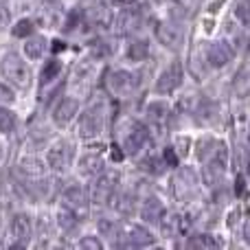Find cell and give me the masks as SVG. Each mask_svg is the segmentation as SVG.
I'll return each instance as SVG.
<instances>
[{"label": "cell", "mask_w": 250, "mask_h": 250, "mask_svg": "<svg viewBox=\"0 0 250 250\" xmlns=\"http://www.w3.org/2000/svg\"><path fill=\"white\" fill-rule=\"evenodd\" d=\"M141 217L147 224H160V220L165 217V207L158 198H149L141 208Z\"/></svg>", "instance_id": "obj_13"}, {"label": "cell", "mask_w": 250, "mask_h": 250, "mask_svg": "<svg viewBox=\"0 0 250 250\" xmlns=\"http://www.w3.org/2000/svg\"><path fill=\"white\" fill-rule=\"evenodd\" d=\"M0 160H2V149H0Z\"/></svg>", "instance_id": "obj_40"}, {"label": "cell", "mask_w": 250, "mask_h": 250, "mask_svg": "<svg viewBox=\"0 0 250 250\" xmlns=\"http://www.w3.org/2000/svg\"><path fill=\"white\" fill-rule=\"evenodd\" d=\"M163 230L167 237H176V235H182L187 230V222L182 220V215H169L167 222L163 224Z\"/></svg>", "instance_id": "obj_18"}, {"label": "cell", "mask_w": 250, "mask_h": 250, "mask_svg": "<svg viewBox=\"0 0 250 250\" xmlns=\"http://www.w3.org/2000/svg\"><path fill=\"white\" fill-rule=\"evenodd\" d=\"M20 167H22V171L29 173V176H42L44 169H46V165H44L42 160H38V158H24Z\"/></svg>", "instance_id": "obj_24"}, {"label": "cell", "mask_w": 250, "mask_h": 250, "mask_svg": "<svg viewBox=\"0 0 250 250\" xmlns=\"http://www.w3.org/2000/svg\"><path fill=\"white\" fill-rule=\"evenodd\" d=\"M165 160H160L158 156H147L145 160H143V169L145 171H151V173H163L165 171Z\"/></svg>", "instance_id": "obj_28"}, {"label": "cell", "mask_w": 250, "mask_h": 250, "mask_svg": "<svg viewBox=\"0 0 250 250\" xmlns=\"http://www.w3.org/2000/svg\"><path fill=\"white\" fill-rule=\"evenodd\" d=\"M165 163H167L169 167H176L178 165V154L173 147H167V149H165Z\"/></svg>", "instance_id": "obj_32"}, {"label": "cell", "mask_w": 250, "mask_h": 250, "mask_svg": "<svg viewBox=\"0 0 250 250\" xmlns=\"http://www.w3.org/2000/svg\"><path fill=\"white\" fill-rule=\"evenodd\" d=\"M46 163L48 167H53L55 171H66L68 165L73 163V147L68 143H60V145L51 147L46 154Z\"/></svg>", "instance_id": "obj_2"}, {"label": "cell", "mask_w": 250, "mask_h": 250, "mask_svg": "<svg viewBox=\"0 0 250 250\" xmlns=\"http://www.w3.org/2000/svg\"><path fill=\"white\" fill-rule=\"evenodd\" d=\"M64 204L68 208H73V211L82 217L88 213V204L90 202H88V193L82 189V187H73V189H68L64 193Z\"/></svg>", "instance_id": "obj_9"}, {"label": "cell", "mask_w": 250, "mask_h": 250, "mask_svg": "<svg viewBox=\"0 0 250 250\" xmlns=\"http://www.w3.org/2000/svg\"><path fill=\"white\" fill-rule=\"evenodd\" d=\"M156 38H158V42H163L165 46L173 48V51L182 46V29L173 22H158L156 24Z\"/></svg>", "instance_id": "obj_3"}, {"label": "cell", "mask_w": 250, "mask_h": 250, "mask_svg": "<svg viewBox=\"0 0 250 250\" xmlns=\"http://www.w3.org/2000/svg\"><path fill=\"white\" fill-rule=\"evenodd\" d=\"M112 158H114V160H121V158H123V151L119 149V147H117V149H112Z\"/></svg>", "instance_id": "obj_37"}, {"label": "cell", "mask_w": 250, "mask_h": 250, "mask_svg": "<svg viewBox=\"0 0 250 250\" xmlns=\"http://www.w3.org/2000/svg\"><path fill=\"white\" fill-rule=\"evenodd\" d=\"M0 70H2L4 79H9L13 86L29 88V83H31V68L26 66L24 60H20V57L16 55V53H9V55L4 57Z\"/></svg>", "instance_id": "obj_1"}, {"label": "cell", "mask_w": 250, "mask_h": 250, "mask_svg": "<svg viewBox=\"0 0 250 250\" xmlns=\"http://www.w3.org/2000/svg\"><path fill=\"white\" fill-rule=\"evenodd\" d=\"M117 2H119V4H132L134 0H117Z\"/></svg>", "instance_id": "obj_39"}, {"label": "cell", "mask_w": 250, "mask_h": 250, "mask_svg": "<svg viewBox=\"0 0 250 250\" xmlns=\"http://www.w3.org/2000/svg\"><path fill=\"white\" fill-rule=\"evenodd\" d=\"M189 248H217V242L211 235H193V237L187 242Z\"/></svg>", "instance_id": "obj_26"}, {"label": "cell", "mask_w": 250, "mask_h": 250, "mask_svg": "<svg viewBox=\"0 0 250 250\" xmlns=\"http://www.w3.org/2000/svg\"><path fill=\"white\" fill-rule=\"evenodd\" d=\"M235 92L239 97H248L250 95V62L239 68L237 77H235Z\"/></svg>", "instance_id": "obj_16"}, {"label": "cell", "mask_w": 250, "mask_h": 250, "mask_svg": "<svg viewBox=\"0 0 250 250\" xmlns=\"http://www.w3.org/2000/svg\"><path fill=\"white\" fill-rule=\"evenodd\" d=\"M13 101V92L7 86H0V104H11Z\"/></svg>", "instance_id": "obj_35"}, {"label": "cell", "mask_w": 250, "mask_h": 250, "mask_svg": "<svg viewBox=\"0 0 250 250\" xmlns=\"http://www.w3.org/2000/svg\"><path fill=\"white\" fill-rule=\"evenodd\" d=\"M224 171H226V149H224V145H222L220 149H217L215 158L208 160L207 171H204V178H207L208 185H213V182H215Z\"/></svg>", "instance_id": "obj_11"}, {"label": "cell", "mask_w": 250, "mask_h": 250, "mask_svg": "<svg viewBox=\"0 0 250 250\" xmlns=\"http://www.w3.org/2000/svg\"><path fill=\"white\" fill-rule=\"evenodd\" d=\"M165 110H167V105H165V104H151V105H149V117H154V119H163Z\"/></svg>", "instance_id": "obj_31"}, {"label": "cell", "mask_w": 250, "mask_h": 250, "mask_svg": "<svg viewBox=\"0 0 250 250\" xmlns=\"http://www.w3.org/2000/svg\"><path fill=\"white\" fill-rule=\"evenodd\" d=\"M46 46H48V42L42 35H33V38H26L24 53L29 55V60H40V57L46 53Z\"/></svg>", "instance_id": "obj_15"}, {"label": "cell", "mask_w": 250, "mask_h": 250, "mask_svg": "<svg viewBox=\"0 0 250 250\" xmlns=\"http://www.w3.org/2000/svg\"><path fill=\"white\" fill-rule=\"evenodd\" d=\"M207 57L213 66L220 68V66H226L230 60H233V48H230L226 42H213L211 46H208Z\"/></svg>", "instance_id": "obj_10"}, {"label": "cell", "mask_w": 250, "mask_h": 250, "mask_svg": "<svg viewBox=\"0 0 250 250\" xmlns=\"http://www.w3.org/2000/svg\"><path fill=\"white\" fill-rule=\"evenodd\" d=\"M101 125H104V121H101V112L97 108H90L86 110V112L82 114V119H79V136L82 138H95L97 134L101 132Z\"/></svg>", "instance_id": "obj_5"}, {"label": "cell", "mask_w": 250, "mask_h": 250, "mask_svg": "<svg viewBox=\"0 0 250 250\" xmlns=\"http://www.w3.org/2000/svg\"><path fill=\"white\" fill-rule=\"evenodd\" d=\"M235 191H237V195L246 191V185H244V178H237V182H235Z\"/></svg>", "instance_id": "obj_36"}, {"label": "cell", "mask_w": 250, "mask_h": 250, "mask_svg": "<svg viewBox=\"0 0 250 250\" xmlns=\"http://www.w3.org/2000/svg\"><path fill=\"white\" fill-rule=\"evenodd\" d=\"M79 112V104L75 99H64L60 105L55 108V112H53V119H55V123L60 125V127H64V125H68L73 121V117Z\"/></svg>", "instance_id": "obj_12"}, {"label": "cell", "mask_w": 250, "mask_h": 250, "mask_svg": "<svg viewBox=\"0 0 250 250\" xmlns=\"http://www.w3.org/2000/svg\"><path fill=\"white\" fill-rule=\"evenodd\" d=\"M79 248H92V250H99L101 248V242L95 237H83L82 242H79Z\"/></svg>", "instance_id": "obj_33"}, {"label": "cell", "mask_w": 250, "mask_h": 250, "mask_svg": "<svg viewBox=\"0 0 250 250\" xmlns=\"http://www.w3.org/2000/svg\"><path fill=\"white\" fill-rule=\"evenodd\" d=\"M235 16L244 26H250V0H239L235 7Z\"/></svg>", "instance_id": "obj_29"}, {"label": "cell", "mask_w": 250, "mask_h": 250, "mask_svg": "<svg viewBox=\"0 0 250 250\" xmlns=\"http://www.w3.org/2000/svg\"><path fill=\"white\" fill-rule=\"evenodd\" d=\"M62 73V62L60 60H48L46 66L42 68V82H53V79L57 77V75Z\"/></svg>", "instance_id": "obj_25"}, {"label": "cell", "mask_w": 250, "mask_h": 250, "mask_svg": "<svg viewBox=\"0 0 250 250\" xmlns=\"http://www.w3.org/2000/svg\"><path fill=\"white\" fill-rule=\"evenodd\" d=\"M182 83V68L180 64H171L163 75L158 77V83H156V92L160 95H167V92H173L178 86Z\"/></svg>", "instance_id": "obj_6"}, {"label": "cell", "mask_w": 250, "mask_h": 250, "mask_svg": "<svg viewBox=\"0 0 250 250\" xmlns=\"http://www.w3.org/2000/svg\"><path fill=\"white\" fill-rule=\"evenodd\" d=\"M244 235H246V239H248V244H250V220L246 222V226H244Z\"/></svg>", "instance_id": "obj_38"}, {"label": "cell", "mask_w": 250, "mask_h": 250, "mask_svg": "<svg viewBox=\"0 0 250 250\" xmlns=\"http://www.w3.org/2000/svg\"><path fill=\"white\" fill-rule=\"evenodd\" d=\"M136 26H138V13L123 11L121 16H119V20H117V31L119 33H127V31L136 29Z\"/></svg>", "instance_id": "obj_20"}, {"label": "cell", "mask_w": 250, "mask_h": 250, "mask_svg": "<svg viewBox=\"0 0 250 250\" xmlns=\"http://www.w3.org/2000/svg\"><path fill=\"white\" fill-rule=\"evenodd\" d=\"M127 57L132 62H143L149 57V44L145 42V40H138V42H134L132 46L127 48Z\"/></svg>", "instance_id": "obj_21"}, {"label": "cell", "mask_w": 250, "mask_h": 250, "mask_svg": "<svg viewBox=\"0 0 250 250\" xmlns=\"http://www.w3.org/2000/svg\"><path fill=\"white\" fill-rule=\"evenodd\" d=\"M147 141H149V132H147V127L141 125V123H134L132 129H129V134L125 136V149H127L129 154H138V151L147 145Z\"/></svg>", "instance_id": "obj_8"}, {"label": "cell", "mask_w": 250, "mask_h": 250, "mask_svg": "<svg viewBox=\"0 0 250 250\" xmlns=\"http://www.w3.org/2000/svg\"><path fill=\"white\" fill-rule=\"evenodd\" d=\"M117 182H119L117 171H104L99 176V180L95 182V195H92V200H95V202L112 200V193H114V189H117Z\"/></svg>", "instance_id": "obj_4"}, {"label": "cell", "mask_w": 250, "mask_h": 250, "mask_svg": "<svg viewBox=\"0 0 250 250\" xmlns=\"http://www.w3.org/2000/svg\"><path fill=\"white\" fill-rule=\"evenodd\" d=\"M79 220H82V217H79L77 213L73 211V208L66 207V204H64V208L60 211V217H57V222H60V226H62L64 230H73V229H77Z\"/></svg>", "instance_id": "obj_19"}, {"label": "cell", "mask_w": 250, "mask_h": 250, "mask_svg": "<svg viewBox=\"0 0 250 250\" xmlns=\"http://www.w3.org/2000/svg\"><path fill=\"white\" fill-rule=\"evenodd\" d=\"M79 169H82V173H86V176H97V173L104 169V160H101L99 156H86V158L82 160V165H79Z\"/></svg>", "instance_id": "obj_22"}, {"label": "cell", "mask_w": 250, "mask_h": 250, "mask_svg": "<svg viewBox=\"0 0 250 250\" xmlns=\"http://www.w3.org/2000/svg\"><path fill=\"white\" fill-rule=\"evenodd\" d=\"M16 127V114L7 108H0V132H11Z\"/></svg>", "instance_id": "obj_27"}, {"label": "cell", "mask_w": 250, "mask_h": 250, "mask_svg": "<svg viewBox=\"0 0 250 250\" xmlns=\"http://www.w3.org/2000/svg\"><path fill=\"white\" fill-rule=\"evenodd\" d=\"M136 83H138V77L127 73V70H117V73H112V77H110V88L121 97L132 95Z\"/></svg>", "instance_id": "obj_7"}, {"label": "cell", "mask_w": 250, "mask_h": 250, "mask_svg": "<svg viewBox=\"0 0 250 250\" xmlns=\"http://www.w3.org/2000/svg\"><path fill=\"white\" fill-rule=\"evenodd\" d=\"M112 200H114V202H112L114 211H119L121 215H129V213H132L134 200H132V195H129V193H119V195H114Z\"/></svg>", "instance_id": "obj_23"}, {"label": "cell", "mask_w": 250, "mask_h": 250, "mask_svg": "<svg viewBox=\"0 0 250 250\" xmlns=\"http://www.w3.org/2000/svg\"><path fill=\"white\" fill-rule=\"evenodd\" d=\"M31 31H33V20H29V18H24V20H20L16 26H13L11 33L16 35V38H29Z\"/></svg>", "instance_id": "obj_30"}, {"label": "cell", "mask_w": 250, "mask_h": 250, "mask_svg": "<svg viewBox=\"0 0 250 250\" xmlns=\"http://www.w3.org/2000/svg\"><path fill=\"white\" fill-rule=\"evenodd\" d=\"M11 233H13V237H18V239H22V242H26V239L31 237V233H33V226H31V217L24 215V213H18V215L11 220Z\"/></svg>", "instance_id": "obj_14"}, {"label": "cell", "mask_w": 250, "mask_h": 250, "mask_svg": "<svg viewBox=\"0 0 250 250\" xmlns=\"http://www.w3.org/2000/svg\"><path fill=\"white\" fill-rule=\"evenodd\" d=\"M127 239H129V246H149L154 242L151 233L147 229H143V226H132L127 233Z\"/></svg>", "instance_id": "obj_17"}, {"label": "cell", "mask_w": 250, "mask_h": 250, "mask_svg": "<svg viewBox=\"0 0 250 250\" xmlns=\"http://www.w3.org/2000/svg\"><path fill=\"white\" fill-rule=\"evenodd\" d=\"M9 18H11V13H9L7 4L0 2V29H4V26L9 24Z\"/></svg>", "instance_id": "obj_34"}]
</instances>
